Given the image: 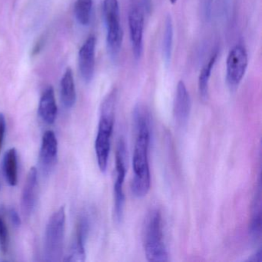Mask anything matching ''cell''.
<instances>
[{
  "instance_id": "6da1fadb",
  "label": "cell",
  "mask_w": 262,
  "mask_h": 262,
  "mask_svg": "<svg viewBox=\"0 0 262 262\" xmlns=\"http://www.w3.org/2000/svg\"><path fill=\"white\" fill-rule=\"evenodd\" d=\"M134 122L136 137L133 152V165L134 178L132 191L137 198L148 194L151 185L148 148L150 144V114L144 105L139 104L134 110Z\"/></svg>"
},
{
  "instance_id": "7a4b0ae2",
  "label": "cell",
  "mask_w": 262,
  "mask_h": 262,
  "mask_svg": "<svg viewBox=\"0 0 262 262\" xmlns=\"http://www.w3.org/2000/svg\"><path fill=\"white\" fill-rule=\"evenodd\" d=\"M116 91L113 90L104 99L101 107L100 119L95 142L98 165L102 172L106 171L110 157L111 137L114 126Z\"/></svg>"
},
{
  "instance_id": "3957f363",
  "label": "cell",
  "mask_w": 262,
  "mask_h": 262,
  "mask_svg": "<svg viewBox=\"0 0 262 262\" xmlns=\"http://www.w3.org/2000/svg\"><path fill=\"white\" fill-rule=\"evenodd\" d=\"M143 240L145 256L148 261H168V251L162 231V214L159 210H151L147 215L144 225Z\"/></svg>"
},
{
  "instance_id": "277c9868",
  "label": "cell",
  "mask_w": 262,
  "mask_h": 262,
  "mask_svg": "<svg viewBox=\"0 0 262 262\" xmlns=\"http://www.w3.org/2000/svg\"><path fill=\"white\" fill-rule=\"evenodd\" d=\"M66 210L64 207L55 211L46 228L44 257L46 261H60L63 253Z\"/></svg>"
},
{
  "instance_id": "5b68a950",
  "label": "cell",
  "mask_w": 262,
  "mask_h": 262,
  "mask_svg": "<svg viewBox=\"0 0 262 262\" xmlns=\"http://www.w3.org/2000/svg\"><path fill=\"white\" fill-rule=\"evenodd\" d=\"M103 16L107 28V49L111 57L116 58L120 52L123 41L118 0H104Z\"/></svg>"
},
{
  "instance_id": "8992f818",
  "label": "cell",
  "mask_w": 262,
  "mask_h": 262,
  "mask_svg": "<svg viewBox=\"0 0 262 262\" xmlns=\"http://www.w3.org/2000/svg\"><path fill=\"white\" fill-rule=\"evenodd\" d=\"M125 146L124 141L119 140L116 150V180L114 185V214L116 220L120 222L123 217L125 194L123 191L126 168H125Z\"/></svg>"
},
{
  "instance_id": "52a82bcc",
  "label": "cell",
  "mask_w": 262,
  "mask_h": 262,
  "mask_svg": "<svg viewBox=\"0 0 262 262\" xmlns=\"http://www.w3.org/2000/svg\"><path fill=\"white\" fill-rule=\"evenodd\" d=\"M248 53L245 47L237 44L228 53L226 62V79L231 89L236 88L242 82L247 67Z\"/></svg>"
},
{
  "instance_id": "ba28073f",
  "label": "cell",
  "mask_w": 262,
  "mask_h": 262,
  "mask_svg": "<svg viewBox=\"0 0 262 262\" xmlns=\"http://www.w3.org/2000/svg\"><path fill=\"white\" fill-rule=\"evenodd\" d=\"M130 39L134 58L138 60L143 50L144 13L139 7L132 9L128 14Z\"/></svg>"
},
{
  "instance_id": "9c48e42d",
  "label": "cell",
  "mask_w": 262,
  "mask_h": 262,
  "mask_svg": "<svg viewBox=\"0 0 262 262\" xmlns=\"http://www.w3.org/2000/svg\"><path fill=\"white\" fill-rule=\"evenodd\" d=\"M96 46V36L91 35L89 36L79 50V70L82 79L86 82H90L93 79L94 75Z\"/></svg>"
},
{
  "instance_id": "30bf717a",
  "label": "cell",
  "mask_w": 262,
  "mask_h": 262,
  "mask_svg": "<svg viewBox=\"0 0 262 262\" xmlns=\"http://www.w3.org/2000/svg\"><path fill=\"white\" fill-rule=\"evenodd\" d=\"M37 169L36 167H32L27 174L21 199V208L24 217H30L34 210L37 195Z\"/></svg>"
},
{
  "instance_id": "8fae6325",
  "label": "cell",
  "mask_w": 262,
  "mask_h": 262,
  "mask_svg": "<svg viewBox=\"0 0 262 262\" xmlns=\"http://www.w3.org/2000/svg\"><path fill=\"white\" fill-rule=\"evenodd\" d=\"M191 105V98L187 90L186 85L183 81H179L173 107L174 120L179 125H184L188 122Z\"/></svg>"
},
{
  "instance_id": "7c38bea8",
  "label": "cell",
  "mask_w": 262,
  "mask_h": 262,
  "mask_svg": "<svg viewBox=\"0 0 262 262\" xmlns=\"http://www.w3.org/2000/svg\"><path fill=\"white\" fill-rule=\"evenodd\" d=\"M89 231L86 219L79 221L76 228V238L71 245L70 252L63 259L64 261H84L85 260V243Z\"/></svg>"
},
{
  "instance_id": "4fadbf2b",
  "label": "cell",
  "mask_w": 262,
  "mask_h": 262,
  "mask_svg": "<svg viewBox=\"0 0 262 262\" xmlns=\"http://www.w3.org/2000/svg\"><path fill=\"white\" fill-rule=\"evenodd\" d=\"M57 105L55 98L54 90L49 86L42 93L39 104V115L44 122L52 125L57 116Z\"/></svg>"
},
{
  "instance_id": "5bb4252c",
  "label": "cell",
  "mask_w": 262,
  "mask_h": 262,
  "mask_svg": "<svg viewBox=\"0 0 262 262\" xmlns=\"http://www.w3.org/2000/svg\"><path fill=\"white\" fill-rule=\"evenodd\" d=\"M58 154V141L51 130L44 133L40 149V160L46 168L51 167L56 162Z\"/></svg>"
},
{
  "instance_id": "9a60e30c",
  "label": "cell",
  "mask_w": 262,
  "mask_h": 262,
  "mask_svg": "<svg viewBox=\"0 0 262 262\" xmlns=\"http://www.w3.org/2000/svg\"><path fill=\"white\" fill-rule=\"evenodd\" d=\"M61 99L67 108H70L76 103V93L73 71L68 68L60 82Z\"/></svg>"
},
{
  "instance_id": "2e32d148",
  "label": "cell",
  "mask_w": 262,
  "mask_h": 262,
  "mask_svg": "<svg viewBox=\"0 0 262 262\" xmlns=\"http://www.w3.org/2000/svg\"><path fill=\"white\" fill-rule=\"evenodd\" d=\"M4 169L9 185L16 186L18 182L17 151L16 148H10L6 152L4 159Z\"/></svg>"
},
{
  "instance_id": "e0dca14e",
  "label": "cell",
  "mask_w": 262,
  "mask_h": 262,
  "mask_svg": "<svg viewBox=\"0 0 262 262\" xmlns=\"http://www.w3.org/2000/svg\"><path fill=\"white\" fill-rule=\"evenodd\" d=\"M217 58V52H215L210 58L208 62L204 66L201 71L199 78V90L200 93L201 97L204 100L208 99V83H209L210 77H211V72L215 64L216 59Z\"/></svg>"
},
{
  "instance_id": "ac0fdd59",
  "label": "cell",
  "mask_w": 262,
  "mask_h": 262,
  "mask_svg": "<svg viewBox=\"0 0 262 262\" xmlns=\"http://www.w3.org/2000/svg\"><path fill=\"white\" fill-rule=\"evenodd\" d=\"M260 191L259 189L258 194L256 195L254 205L253 207L252 217L250 223L249 231L251 235L254 238L260 237L261 233V203H260Z\"/></svg>"
},
{
  "instance_id": "d6986e66",
  "label": "cell",
  "mask_w": 262,
  "mask_h": 262,
  "mask_svg": "<svg viewBox=\"0 0 262 262\" xmlns=\"http://www.w3.org/2000/svg\"><path fill=\"white\" fill-rule=\"evenodd\" d=\"M93 0H76L75 14L81 25L87 26L91 19Z\"/></svg>"
},
{
  "instance_id": "ffe728a7",
  "label": "cell",
  "mask_w": 262,
  "mask_h": 262,
  "mask_svg": "<svg viewBox=\"0 0 262 262\" xmlns=\"http://www.w3.org/2000/svg\"><path fill=\"white\" fill-rule=\"evenodd\" d=\"M173 43V24L171 16H168L165 21V33L163 36V56L166 63L171 59Z\"/></svg>"
},
{
  "instance_id": "44dd1931",
  "label": "cell",
  "mask_w": 262,
  "mask_h": 262,
  "mask_svg": "<svg viewBox=\"0 0 262 262\" xmlns=\"http://www.w3.org/2000/svg\"><path fill=\"white\" fill-rule=\"evenodd\" d=\"M10 235L8 228L4 220V216L0 213V251L3 254H7L9 249Z\"/></svg>"
},
{
  "instance_id": "7402d4cb",
  "label": "cell",
  "mask_w": 262,
  "mask_h": 262,
  "mask_svg": "<svg viewBox=\"0 0 262 262\" xmlns=\"http://www.w3.org/2000/svg\"><path fill=\"white\" fill-rule=\"evenodd\" d=\"M6 127H7V122H6L5 116L3 113H0V152L2 151L3 146H4Z\"/></svg>"
},
{
  "instance_id": "603a6c76",
  "label": "cell",
  "mask_w": 262,
  "mask_h": 262,
  "mask_svg": "<svg viewBox=\"0 0 262 262\" xmlns=\"http://www.w3.org/2000/svg\"><path fill=\"white\" fill-rule=\"evenodd\" d=\"M213 0H202V6H203L204 13L205 16L208 17L211 13V5Z\"/></svg>"
},
{
  "instance_id": "cb8c5ba5",
  "label": "cell",
  "mask_w": 262,
  "mask_h": 262,
  "mask_svg": "<svg viewBox=\"0 0 262 262\" xmlns=\"http://www.w3.org/2000/svg\"><path fill=\"white\" fill-rule=\"evenodd\" d=\"M10 213V219H11L13 225H16V226H19V225H20V219H19L18 213L13 209H12Z\"/></svg>"
},
{
  "instance_id": "d4e9b609",
  "label": "cell",
  "mask_w": 262,
  "mask_h": 262,
  "mask_svg": "<svg viewBox=\"0 0 262 262\" xmlns=\"http://www.w3.org/2000/svg\"><path fill=\"white\" fill-rule=\"evenodd\" d=\"M169 1L171 3V4H176L178 0H169Z\"/></svg>"
}]
</instances>
